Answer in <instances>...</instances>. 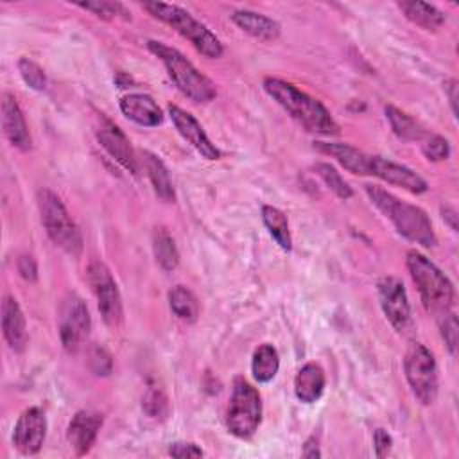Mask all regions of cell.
Returning a JSON list of instances; mask_svg holds the SVG:
<instances>
[{
	"label": "cell",
	"instance_id": "5",
	"mask_svg": "<svg viewBox=\"0 0 459 459\" xmlns=\"http://www.w3.org/2000/svg\"><path fill=\"white\" fill-rule=\"evenodd\" d=\"M143 9H147L154 18L172 27L176 32H179L183 38H186L197 52H201L204 57L217 59L222 56V43L221 39L199 20H195L188 11L181 9L174 4H163V2H143Z\"/></svg>",
	"mask_w": 459,
	"mask_h": 459
},
{
	"label": "cell",
	"instance_id": "32",
	"mask_svg": "<svg viewBox=\"0 0 459 459\" xmlns=\"http://www.w3.org/2000/svg\"><path fill=\"white\" fill-rule=\"evenodd\" d=\"M18 72L29 88L36 91H43L47 88V75L43 68L38 63L30 61L29 57L18 59Z\"/></svg>",
	"mask_w": 459,
	"mask_h": 459
},
{
	"label": "cell",
	"instance_id": "4",
	"mask_svg": "<svg viewBox=\"0 0 459 459\" xmlns=\"http://www.w3.org/2000/svg\"><path fill=\"white\" fill-rule=\"evenodd\" d=\"M407 269L429 314L445 316L454 303V285L446 274L418 251L407 253Z\"/></svg>",
	"mask_w": 459,
	"mask_h": 459
},
{
	"label": "cell",
	"instance_id": "19",
	"mask_svg": "<svg viewBox=\"0 0 459 459\" xmlns=\"http://www.w3.org/2000/svg\"><path fill=\"white\" fill-rule=\"evenodd\" d=\"M120 111L138 126L156 127L163 122V111L152 97L145 93H129L120 99Z\"/></svg>",
	"mask_w": 459,
	"mask_h": 459
},
{
	"label": "cell",
	"instance_id": "37",
	"mask_svg": "<svg viewBox=\"0 0 459 459\" xmlns=\"http://www.w3.org/2000/svg\"><path fill=\"white\" fill-rule=\"evenodd\" d=\"M169 454L172 457H201L203 450L195 443H172L169 446Z\"/></svg>",
	"mask_w": 459,
	"mask_h": 459
},
{
	"label": "cell",
	"instance_id": "6",
	"mask_svg": "<svg viewBox=\"0 0 459 459\" xmlns=\"http://www.w3.org/2000/svg\"><path fill=\"white\" fill-rule=\"evenodd\" d=\"M38 208L41 224L50 240L72 256H79L82 251V235L77 224L72 221L63 201L48 188L38 192Z\"/></svg>",
	"mask_w": 459,
	"mask_h": 459
},
{
	"label": "cell",
	"instance_id": "20",
	"mask_svg": "<svg viewBox=\"0 0 459 459\" xmlns=\"http://www.w3.org/2000/svg\"><path fill=\"white\" fill-rule=\"evenodd\" d=\"M314 147L335 158L348 172L359 174V176H369L371 154H366L350 143H339V142H316Z\"/></svg>",
	"mask_w": 459,
	"mask_h": 459
},
{
	"label": "cell",
	"instance_id": "14",
	"mask_svg": "<svg viewBox=\"0 0 459 459\" xmlns=\"http://www.w3.org/2000/svg\"><path fill=\"white\" fill-rule=\"evenodd\" d=\"M169 117L174 124V127L178 129V133L206 160H219L221 158V151L215 147V143L210 142V138L206 136L204 129L201 127V124L195 120L194 115H190L188 111L178 108V106H169Z\"/></svg>",
	"mask_w": 459,
	"mask_h": 459
},
{
	"label": "cell",
	"instance_id": "40",
	"mask_svg": "<svg viewBox=\"0 0 459 459\" xmlns=\"http://www.w3.org/2000/svg\"><path fill=\"white\" fill-rule=\"evenodd\" d=\"M445 91L448 93V100L452 106V113H457V81L455 79H448L445 82Z\"/></svg>",
	"mask_w": 459,
	"mask_h": 459
},
{
	"label": "cell",
	"instance_id": "15",
	"mask_svg": "<svg viewBox=\"0 0 459 459\" xmlns=\"http://www.w3.org/2000/svg\"><path fill=\"white\" fill-rule=\"evenodd\" d=\"M369 176H375L389 185L402 186L403 190H407L411 194H423L429 188L427 181L420 174H416L414 170H411L405 165L394 163V161L380 158V156H371Z\"/></svg>",
	"mask_w": 459,
	"mask_h": 459
},
{
	"label": "cell",
	"instance_id": "8",
	"mask_svg": "<svg viewBox=\"0 0 459 459\" xmlns=\"http://www.w3.org/2000/svg\"><path fill=\"white\" fill-rule=\"evenodd\" d=\"M403 369L412 394L423 405L434 403L437 396V366L434 355L423 344L414 342L405 353Z\"/></svg>",
	"mask_w": 459,
	"mask_h": 459
},
{
	"label": "cell",
	"instance_id": "9",
	"mask_svg": "<svg viewBox=\"0 0 459 459\" xmlns=\"http://www.w3.org/2000/svg\"><path fill=\"white\" fill-rule=\"evenodd\" d=\"M88 283L95 294L99 312L104 319V323L109 328H118L122 325L124 310H122V298L117 287V281L113 280L109 269L95 260L88 267Z\"/></svg>",
	"mask_w": 459,
	"mask_h": 459
},
{
	"label": "cell",
	"instance_id": "10",
	"mask_svg": "<svg viewBox=\"0 0 459 459\" xmlns=\"http://www.w3.org/2000/svg\"><path fill=\"white\" fill-rule=\"evenodd\" d=\"M91 328V317L88 312L86 303L75 296L70 294L59 312V337L63 342V348L70 353H75L82 341L88 337Z\"/></svg>",
	"mask_w": 459,
	"mask_h": 459
},
{
	"label": "cell",
	"instance_id": "3",
	"mask_svg": "<svg viewBox=\"0 0 459 459\" xmlns=\"http://www.w3.org/2000/svg\"><path fill=\"white\" fill-rule=\"evenodd\" d=\"M147 48L156 57H160L176 88L192 102L204 104L217 97L215 84L204 74H201L179 50L154 39L147 41Z\"/></svg>",
	"mask_w": 459,
	"mask_h": 459
},
{
	"label": "cell",
	"instance_id": "25",
	"mask_svg": "<svg viewBox=\"0 0 459 459\" xmlns=\"http://www.w3.org/2000/svg\"><path fill=\"white\" fill-rule=\"evenodd\" d=\"M143 165L145 170L149 174V179L152 183V188L156 192V195L163 201H172L174 199V186L169 176V170L165 169L163 161L151 154V152H143Z\"/></svg>",
	"mask_w": 459,
	"mask_h": 459
},
{
	"label": "cell",
	"instance_id": "1",
	"mask_svg": "<svg viewBox=\"0 0 459 459\" xmlns=\"http://www.w3.org/2000/svg\"><path fill=\"white\" fill-rule=\"evenodd\" d=\"M264 90L307 131L326 136L339 134V126L330 115V111L317 99L307 95L294 84L285 82L281 79L267 77L264 81Z\"/></svg>",
	"mask_w": 459,
	"mask_h": 459
},
{
	"label": "cell",
	"instance_id": "36",
	"mask_svg": "<svg viewBox=\"0 0 459 459\" xmlns=\"http://www.w3.org/2000/svg\"><path fill=\"white\" fill-rule=\"evenodd\" d=\"M457 333H459L457 317L454 314L446 312L441 317V337L452 355H455V351H457Z\"/></svg>",
	"mask_w": 459,
	"mask_h": 459
},
{
	"label": "cell",
	"instance_id": "42",
	"mask_svg": "<svg viewBox=\"0 0 459 459\" xmlns=\"http://www.w3.org/2000/svg\"><path fill=\"white\" fill-rule=\"evenodd\" d=\"M443 219H446V221L450 222V228H452L454 231L457 230V222H455L457 215H455V212H454L452 208H443Z\"/></svg>",
	"mask_w": 459,
	"mask_h": 459
},
{
	"label": "cell",
	"instance_id": "34",
	"mask_svg": "<svg viewBox=\"0 0 459 459\" xmlns=\"http://www.w3.org/2000/svg\"><path fill=\"white\" fill-rule=\"evenodd\" d=\"M88 366L95 375L108 377L113 369V360H111V355L108 353L106 348L95 344L88 351Z\"/></svg>",
	"mask_w": 459,
	"mask_h": 459
},
{
	"label": "cell",
	"instance_id": "23",
	"mask_svg": "<svg viewBox=\"0 0 459 459\" xmlns=\"http://www.w3.org/2000/svg\"><path fill=\"white\" fill-rule=\"evenodd\" d=\"M398 7L403 11L407 20L416 23L418 27L425 30H437L445 23V14L425 2H416V0H402L398 2Z\"/></svg>",
	"mask_w": 459,
	"mask_h": 459
},
{
	"label": "cell",
	"instance_id": "38",
	"mask_svg": "<svg viewBox=\"0 0 459 459\" xmlns=\"http://www.w3.org/2000/svg\"><path fill=\"white\" fill-rule=\"evenodd\" d=\"M393 439L391 436L384 430V429H377L373 434V448H375V455L377 457H385L391 450Z\"/></svg>",
	"mask_w": 459,
	"mask_h": 459
},
{
	"label": "cell",
	"instance_id": "7",
	"mask_svg": "<svg viewBox=\"0 0 459 459\" xmlns=\"http://www.w3.org/2000/svg\"><path fill=\"white\" fill-rule=\"evenodd\" d=\"M262 421V400L258 391L244 378H235L226 412L228 430L240 439H249Z\"/></svg>",
	"mask_w": 459,
	"mask_h": 459
},
{
	"label": "cell",
	"instance_id": "11",
	"mask_svg": "<svg viewBox=\"0 0 459 459\" xmlns=\"http://www.w3.org/2000/svg\"><path fill=\"white\" fill-rule=\"evenodd\" d=\"M380 307L396 332H407L412 325L411 305L403 283L394 276H384L378 281Z\"/></svg>",
	"mask_w": 459,
	"mask_h": 459
},
{
	"label": "cell",
	"instance_id": "39",
	"mask_svg": "<svg viewBox=\"0 0 459 459\" xmlns=\"http://www.w3.org/2000/svg\"><path fill=\"white\" fill-rule=\"evenodd\" d=\"M18 273H20V276L23 278V280H27V281H36V278H38V265H36V262H34V258L32 256H22L20 260H18Z\"/></svg>",
	"mask_w": 459,
	"mask_h": 459
},
{
	"label": "cell",
	"instance_id": "21",
	"mask_svg": "<svg viewBox=\"0 0 459 459\" xmlns=\"http://www.w3.org/2000/svg\"><path fill=\"white\" fill-rule=\"evenodd\" d=\"M231 20L238 29H242L244 32H247L256 39L274 41L280 36V23L260 13L240 9L231 13Z\"/></svg>",
	"mask_w": 459,
	"mask_h": 459
},
{
	"label": "cell",
	"instance_id": "13",
	"mask_svg": "<svg viewBox=\"0 0 459 459\" xmlns=\"http://www.w3.org/2000/svg\"><path fill=\"white\" fill-rule=\"evenodd\" d=\"M97 140L120 167H124L131 174L138 172L136 154L131 147V142L111 120L100 117V124L97 126Z\"/></svg>",
	"mask_w": 459,
	"mask_h": 459
},
{
	"label": "cell",
	"instance_id": "22",
	"mask_svg": "<svg viewBox=\"0 0 459 459\" xmlns=\"http://www.w3.org/2000/svg\"><path fill=\"white\" fill-rule=\"evenodd\" d=\"M325 391V371L316 362H307L294 378V393L299 402L314 403Z\"/></svg>",
	"mask_w": 459,
	"mask_h": 459
},
{
	"label": "cell",
	"instance_id": "26",
	"mask_svg": "<svg viewBox=\"0 0 459 459\" xmlns=\"http://www.w3.org/2000/svg\"><path fill=\"white\" fill-rule=\"evenodd\" d=\"M385 118L391 124L393 133L405 142H414V140H421L425 131L423 127L407 113H403L402 109L394 108V106H385Z\"/></svg>",
	"mask_w": 459,
	"mask_h": 459
},
{
	"label": "cell",
	"instance_id": "24",
	"mask_svg": "<svg viewBox=\"0 0 459 459\" xmlns=\"http://www.w3.org/2000/svg\"><path fill=\"white\" fill-rule=\"evenodd\" d=\"M280 368V357L278 351L273 344H260L255 353H253V360H251V371H253V378L256 382H271Z\"/></svg>",
	"mask_w": 459,
	"mask_h": 459
},
{
	"label": "cell",
	"instance_id": "18",
	"mask_svg": "<svg viewBox=\"0 0 459 459\" xmlns=\"http://www.w3.org/2000/svg\"><path fill=\"white\" fill-rule=\"evenodd\" d=\"M2 332L9 348L22 353L29 342L25 316L13 296H5L2 301Z\"/></svg>",
	"mask_w": 459,
	"mask_h": 459
},
{
	"label": "cell",
	"instance_id": "31",
	"mask_svg": "<svg viewBox=\"0 0 459 459\" xmlns=\"http://www.w3.org/2000/svg\"><path fill=\"white\" fill-rule=\"evenodd\" d=\"M316 172L339 199H350L353 195L351 186L341 178V174L330 163H317Z\"/></svg>",
	"mask_w": 459,
	"mask_h": 459
},
{
	"label": "cell",
	"instance_id": "2",
	"mask_svg": "<svg viewBox=\"0 0 459 459\" xmlns=\"http://www.w3.org/2000/svg\"><path fill=\"white\" fill-rule=\"evenodd\" d=\"M366 194L369 201L393 222L400 235L423 247L436 246L437 238L432 222L420 206L405 203L375 185H366Z\"/></svg>",
	"mask_w": 459,
	"mask_h": 459
},
{
	"label": "cell",
	"instance_id": "35",
	"mask_svg": "<svg viewBox=\"0 0 459 459\" xmlns=\"http://www.w3.org/2000/svg\"><path fill=\"white\" fill-rule=\"evenodd\" d=\"M421 149L425 158L430 161H443L450 156V143L439 134H432L430 138H427Z\"/></svg>",
	"mask_w": 459,
	"mask_h": 459
},
{
	"label": "cell",
	"instance_id": "17",
	"mask_svg": "<svg viewBox=\"0 0 459 459\" xmlns=\"http://www.w3.org/2000/svg\"><path fill=\"white\" fill-rule=\"evenodd\" d=\"M2 129L9 143L20 151L30 149V133L23 113L11 93H4L2 97Z\"/></svg>",
	"mask_w": 459,
	"mask_h": 459
},
{
	"label": "cell",
	"instance_id": "28",
	"mask_svg": "<svg viewBox=\"0 0 459 459\" xmlns=\"http://www.w3.org/2000/svg\"><path fill=\"white\" fill-rule=\"evenodd\" d=\"M152 251H154V258H156L158 265L163 271H172L178 267L179 251L176 247L174 238L170 237V233L167 230L156 228V231L152 235Z\"/></svg>",
	"mask_w": 459,
	"mask_h": 459
},
{
	"label": "cell",
	"instance_id": "27",
	"mask_svg": "<svg viewBox=\"0 0 459 459\" xmlns=\"http://www.w3.org/2000/svg\"><path fill=\"white\" fill-rule=\"evenodd\" d=\"M262 221L265 224V228L269 230L271 237L276 240V244L283 249L289 251L292 247V238H290V231H289V222L287 217L281 210H278L276 206H262Z\"/></svg>",
	"mask_w": 459,
	"mask_h": 459
},
{
	"label": "cell",
	"instance_id": "29",
	"mask_svg": "<svg viewBox=\"0 0 459 459\" xmlns=\"http://www.w3.org/2000/svg\"><path fill=\"white\" fill-rule=\"evenodd\" d=\"M169 305H170L172 312L179 319H183L186 323H194L197 319V316H199L197 298L185 285H176V287L170 289V292H169Z\"/></svg>",
	"mask_w": 459,
	"mask_h": 459
},
{
	"label": "cell",
	"instance_id": "12",
	"mask_svg": "<svg viewBox=\"0 0 459 459\" xmlns=\"http://www.w3.org/2000/svg\"><path fill=\"white\" fill-rule=\"evenodd\" d=\"M47 434V418L39 407L25 409L13 430V445L23 455H34L41 450Z\"/></svg>",
	"mask_w": 459,
	"mask_h": 459
},
{
	"label": "cell",
	"instance_id": "41",
	"mask_svg": "<svg viewBox=\"0 0 459 459\" xmlns=\"http://www.w3.org/2000/svg\"><path fill=\"white\" fill-rule=\"evenodd\" d=\"M303 457H308V459H316V457H321V450L317 446V441L316 437H310L307 439L305 446H303V452H301Z\"/></svg>",
	"mask_w": 459,
	"mask_h": 459
},
{
	"label": "cell",
	"instance_id": "30",
	"mask_svg": "<svg viewBox=\"0 0 459 459\" xmlns=\"http://www.w3.org/2000/svg\"><path fill=\"white\" fill-rule=\"evenodd\" d=\"M81 9L91 11L93 14H97L102 20H131L129 11L126 9L124 4L120 2H109V0H93V2H79L77 4Z\"/></svg>",
	"mask_w": 459,
	"mask_h": 459
},
{
	"label": "cell",
	"instance_id": "16",
	"mask_svg": "<svg viewBox=\"0 0 459 459\" xmlns=\"http://www.w3.org/2000/svg\"><path fill=\"white\" fill-rule=\"evenodd\" d=\"M102 427V416L93 411H79L66 429V439L77 455H84L93 446Z\"/></svg>",
	"mask_w": 459,
	"mask_h": 459
},
{
	"label": "cell",
	"instance_id": "33",
	"mask_svg": "<svg viewBox=\"0 0 459 459\" xmlns=\"http://www.w3.org/2000/svg\"><path fill=\"white\" fill-rule=\"evenodd\" d=\"M142 407L143 411L147 412V416L151 418H165L167 412H169V402H167V396L165 393L156 387V385H149L147 393L143 394V400H142Z\"/></svg>",
	"mask_w": 459,
	"mask_h": 459
}]
</instances>
